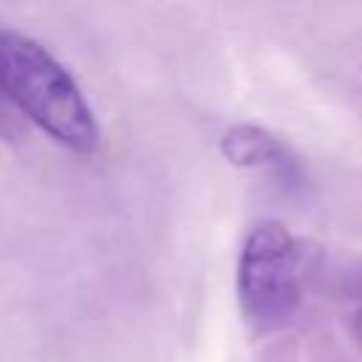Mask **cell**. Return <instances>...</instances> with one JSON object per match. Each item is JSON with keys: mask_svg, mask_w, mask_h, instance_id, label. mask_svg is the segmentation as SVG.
I'll list each match as a JSON object with an SVG mask.
<instances>
[{"mask_svg": "<svg viewBox=\"0 0 362 362\" xmlns=\"http://www.w3.org/2000/svg\"><path fill=\"white\" fill-rule=\"evenodd\" d=\"M0 90L65 150H96L99 127L76 79L37 40L8 28L0 31Z\"/></svg>", "mask_w": 362, "mask_h": 362, "instance_id": "6da1fadb", "label": "cell"}, {"mask_svg": "<svg viewBox=\"0 0 362 362\" xmlns=\"http://www.w3.org/2000/svg\"><path fill=\"white\" fill-rule=\"evenodd\" d=\"M305 246L277 221L249 229L238 257V300L257 334L286 325L300 300L305 277Z\"/></svg>", "mask_w": 362, "mask_h": 362, "instance_id": "7a4b0ae2", "label": "cell"}, {"mask_svg": "<svg viewBox=\"0 0 362 362\" xmlns=\"http://www.w3.org/2000/svg\"><path fill=\"white\" fill-rule=\"evenodd\" d=\"M221 153L235 167L269 170V173H277L286 181L300 175L297 161L288 153V147L274 133H269L257 124H232L221 139Z\"/></svg>", "mask_w": 362, "mask_h": 362, "instance_id": "3957f363", "label": "cell"}]
</instances>
